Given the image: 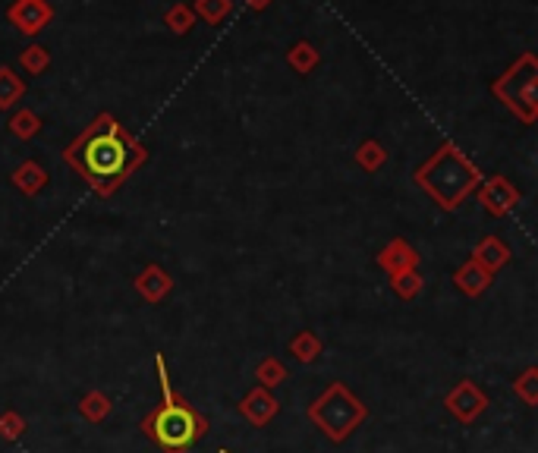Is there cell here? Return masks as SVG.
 <instances>
[{
	"mask_svg": "<svg viewBox=\"0 0 538 453\" xmlns=\"http://www.w3.org/2000/svg\"><path fill=\"white\" fill-rule=\"evenodd\" d=\"M132 287H136V293L142 296L145 302H161L173 289V277L167 274L161 264H148V268L136 277Z\"/></svg>",
	"mask_w": 538,
	"mask_h": 453,
	"instance_id": "cell-9",
	"label": "cell"
},
{
	"mask_svg": "<svg viewBox=\"0 0 538 453\" xmlns=\"http://www.w3.org/2000/svg\"><path fill=\"white\" fill-rule=\"evenodd\" d=\"M0 432H4V438H20V434H22V419L16 413L0 415Z\"/></svg>",
	"mask_w": 538,
	"mask_h": 453,
	"instance_id": "cell-27",
	"label": "cell"
},
{
	"mask_svg": "<svg viewBox=\"0 0 538 453\" xmlns=\"http://www.w3.org/2000/svg\"><path fill=\"white\" fill-rule=\"evenodd\" d=\"M318 60H322V54H318V47L312 45V41H296V45L287 51V63L293 66L299 76H309V72L318 66Z\"/></svg>",
	"mask_w": 538,
	"mask_h": 453,
	"instance_id": "cell-15",
	"label": "cell"
},
{
	"mask_svg": "<svg viewBox=\"0 0 538 453\" xmlns=\"http://www.w3.org/2000/svg\"><path fill=\"white\" fill-rule=\"evenodd\" d=\"M413 180L441 205V208L453 211L469 192H475V186L482 183V173L457 145L444 142L425 164L416 167Z\"/></svg>",
	"mask_w": 538,
	"mask_h": 453,
	"instance_id": "cell-3",
	"label": "cell"
},
{
	"mask_svg": "<svg viewBox=\"0 0 538 453\" xmlns=\"http://www.w3.org/2000/svg\"><path fill=\"white\" fill-rule=\"evenodd\" d=\"M309 419L328 434L331 440H347L356 432L362 419H366V407L349 394L347 384H331L322 397L309 407Z\"/></svg>",
	"mask_w": 538,
	"mask_h": 453,
	"instance_id": "cell-4",
	"label": "cell"
},
{
	"mask_svg": "<svg viewBox=\"0 0 538 453\" xmlns=\"http://www.w3.org/2000/svg\"><path fill=\"white\" fill-rule=\"evenodd\" d=\"M63 158L76 167V173H80L95 192L111 196V192H117L120 186L126 183L130 173H136L139 167L148 161V151H145L142 142H136V136H130V132L120 126L117 117L101 113V117L63 151Z\"/></svg>",
	"mask_w": 538,
	"mask_h": 453,
	"instance_id": "cell-1",
	"label": "cell"
},
{
	"mask_svg": "<svg viewBox=\"0 0 538 453\" xmlns=\"http://www.w3.org/2000/svg\"><path fill=\"white\" fill-rule=\"evenodd\" d=\"M447 409H450L453 415H457L459 422H473L475 415L482 413V409L488 407V397L482 394L479 388H475L473 382H463V384H457V388L447 394Z\"/></svg>",
	"mask_w": 538,
	"mask_h": 453,
	"instance_id": "cell-8",
	"label": "cell"
},
{
	"mask_svg": "<svg viewBox=\"0 0 538 453\" xmlns=\"http://www.w3.org/2000/svg\"><path fill=\"white\" fill-rule=\"evenodd\" d=\"M475 189H479L482 208H485L492 217L510 214V211L519 205V198H523V196H519V189H517V186H513L507 177H492L488 183H479V186H475Z\"/></svg>",
	"mask_w": 538,
	"mask_h": 453,
	"instance_id": "cell-7",
	"label": "cell"
},
{
	"mask_svg": "<svg viewBox=\"0 0 538 453\" xmlns=\"http://www.w3.org/2000/svg\"><path fill=\"white\" fill-rule=\"evenodd\" d=\"M473 262H479L482 268L488 271V274H494L498 268H504L507 262H510V249H507V243L504 239H498V237H488V239H482L479 246H475V252H473Z\"/></svg>",
	"mask_w": 538,
	"mask_h": 453,
	"instance_id": "cell-12",
	"label": "cell"
},
{
	"mask_svg": "<svg viewBox=\"0 0 538 453\" xmlns=\"http://www.w3.org/2000/svg\"><path fill=\"white\" fill-rule=\"evenodd\" d=\"M20 66L29 76H41V72L51 66V51H47L45 45H29L26 51L20 54Z\"/></svg>",
	"mask_w": 538,
	"mask_h": 453,
	"instance_id": "cell-19",
	"label": "cell"
},
{
	"mask_svg": "<svg viewBox=\"0 0 538 453\" xmlns=\"http://www.w3.org/2000/svg\"><path fill=\"white\" fill-rule=\"evenodd\" d=\"M535 368H529V372L523 374V382H517V394H523V400L529 403V407H535V400H538V394H535Z\"/></svg>",
	"mask_w": 538,
	"mask_h": 453,
	"instance_id": "cell-25",
	"label": "cell"
},
{
	"mask_svg": "<svg viewBox=\"0 0 538 453\" xmlns=\"http://www.w3.org/2000/svg\"><path fill=\"white\" fill-rule=\"evenodd\" d=\"M221 453H230V450H221Z\"/></svg>",
	"mask_w": 538,
	"mask_h": 453,
	"instance_id": "cell-29",
	"label": "cell"
},
{
	"mask_svg": "<svg viewBox=\"0 0 538 453\" xmlns=\"http://www.w3.org/2000/svg\"><path fill=\"white\" fill-rule=\"evenodd\" d=\"M240 409H243V415L252 422V425H268L277 413V400L265 388H256L252 394H246V400L240 403Z\"/></svg>",
	"mask_w": 538,
	"mask_h": 453,
	"instance_id": "cell-11",
	"label": "cell"
},
{
	"mask_svg": "<svg viewBox=\"0 0 538 453\" xmlns=\"http://www.w3.org/2000/svg\"><path fill=\"white\" fill-rule=\"evenodd\" d=\"M258 378H262V384H277V382H283V378H287V372L281 368V362L268 359V362H262V365H258Z\"/></svg>",
	"mask_w": 538,
	"mask_h": 453,
	"instance_id": "cell-26",
	"label": "cell"
},
{
	"mask_svg": "<svg viewBox=\"0 0 538 453\" xmlns=\"http://www.w3.org/2000/svg\"><path fill=\"white\" fill-rule=\"evenodd\" d=\"M155 368H158V384H161V407L145 415L142 432L151 444L161 447L164 453H186L208 434V419L173 394L167 362L161 353H155Z\"/></svg>",
	"mask_w": 538,
	"mask_h": 453,
	"instance_id": "cell-2",
	"label": "cell"
},
{
	"mask_svg": "<svg viewBox=\"0 0 538 453\" xmlns=\"http://www.w3.org/2000/svg\"><path fill=\"white\" fill-rule=\"evenodd\" d=\"M356 161H359L362 171L374 173L381 164H384V161H388V151L381 148V142H374V138H368V142H362V145H359V151H356Z\"/></svg>",
	"mask_w": 538,
	"mask_h": 453,
	"instance_id": "cell-20",
	"label": "cell"
},
{
	"mask_svg": "<svg viewBox=\"0 0 538 453\" xmlns=\"http://www.w3.org/2000/svg\"><path fill=\"white\" fill-rule=\"evenodd\" d=\"M453 283H457V287L463 289L467 296H479V293H485V289L492 287V274H488L479 262H467L463 268L457 271V274H453Z\"/></svg>",
	"mask_w": 538,
	"mask_h": 453,
	"instance_id": "cell-13",
	"label": "cell"
},
{
	"mask_svg": "<svg viewBox=\"0 0 538 453\" xmlns=\"http://www.w3.org/2000/svg\"><path fill=\"white\" fill-rule=\"evenodd\" d=\"M80 409H82V415H86V419L101 422L107 413H111V400H107L105 394H98V390H95V394L82 397V407Z\"/></svg>",
	"mask_w": 538,
	"mask_h": 453,
	"instance_id": "cell-23",
	"label": "cell"
},
{
	"mask_svg": "<svg viewBox=\"0 0 538 453\" xmlns=\"http://www.w3.org/2000/svg\"><path fill=\"white\" fill-rule=\"evenodd\" d=\"M164 26L171 29L173 35H189L192 26H196V13H192V7H186L183 0L180 4H173V7H167L164 13Z\"/></svg>",
	"mask_w": 538,
	"mask_h": 453,
	"instance_id": "cell-18",
	"label": "cell"
},
{
	"mask_svg": "<svg viewBox=\"0 0 538 453\" xmlns=\"http://www.w3.org/2000/svg\"><path fill=\"white\" fill-rule=\"evenodd\" d=\"M13 186L22 192V196H35V192H41L47 186V171L38 164V161H26V164H20L13 171Z\"/></svg>",
	"mask_w": 538,
	"mask_h": 453,
	"instance_id": "cell-14",
	"label": "cell"
},
{
	"mask_svg": "<svg viewBox=\"0 0 538 453\" xmlns=\"http://www.w3.org/2000/svg\"><path fill=\"white\" fill-rule=\"evenodd\" d=\"M391 283H394V289L403 296V299H416V296L422 293V287H425V283H422V277L416 274V271H403V274H394V277H391Z\"/></svg>",
	"mask_w": 538,
	"mask_h": 453,
	"instance_id": "cell-22",
	"label": "cell"
},
{
	"mask_svg": "<svg viewBox=\"0 0 538 453\" xmlns=\"http://www.w3.org/2000/svg\"><path fill=\"white\" fill-rule=\"evenodd\" d=\"M10 26H16V32L26 35V38H35L41 35L54 20V7L47 0H13L7 10Z\"/></svg>",
	"mask_w": 538,
	"mask_h": 453,
	"instance_id": "cell-6",
	"label": "cell"
},
{
	"mask_svg": "<svg viewBox=\"0 0 538 453\" xmlns=\"http://www.w3.org/2000/svg\"><path fill=\"white\" fill-rule=\"evenodd\" d=\"M41 130V117L35 111H16L13 120H10V132H13L16 138H32L38 136Z\"/></svg>",
	"mask_w": 538,
	"mask_h": 453,
	"instance_id": "cell-21",
	"label": "cell"
},
{
	"mask_svg": "<svg viewBox=\"0 0 538 453\" xmlns=\"http://www.w3.org/2000/svg\"><path fill=\"white\" fill-rule=\"evenodd\" d=\"M22 95H26V82L10 66H0V111H10L13 105H20Z\"/></svg>",
	"mask_w": 538,
	"mask_h": 453,
	"instance_id": "cell-16",
	"label": "cell"
},
{
	"mask_svg": "<svg viewBox=\"0 0 538 453\" xmlns=\"http://www.w3.org/2000/svg\"><path fill=\"white\" fill-rule=\"evenodd\" d=\"M378 264L388 271L391 277L403 274V271H416V264H419V252H416L407 239H394V243H388L384 249H381Z\"/></svg>",
	"mask_w": 538,
	"mask_h": 453,
	"instance_id": "cell-10",
	"label": "cell"
},
{
	"mask_svg": "<svg viewBox=\"0 0 538 453\" xmlns=\"http://www.w3.org/2000/svg\"><path fill=\"white\" fill-rule=\"evenodd\" d=\"M290 349H293L296 359H299V362H312L318 356V349H322V343H318L315 337L309 334V331H302V334L296 337L293 343H290Z\"/></svg>",
	"mask_w": 538,
	"mask_h": 453,
	"instance_id": "cell-24",
	"label": "cell"
},
{
	"mask_svg": "<svg viewBox=\"0 0 538 453\" xmlns=\"http://www.w3.org/2000/svg\"><path fill=\"white\" fill-rule=\"evenodd\" d=\"M230 10H233V0H196V4H192L196 20H205L208 26L223 22L230 16Z\"/></svg>",
	"mask_w": 538,
	"mask_h": 453,
	"instance_id": "cell-17",
	"label": "cell"
},
{
	"mask_svg": "<svg viewBox=\"0 0 538 453\" xmlns=\"http://www.w3.org/2000/svg\"><path fill=\"white\" fill-rule=\"evenodd\" d=\"M494 95L504 101L507 111L517 113L523 123H535L538 117V60L535 54H523L510 70L494 82Z\"/></svg>",
	"mask_w": 538,
	"mask_h": 453,
	"instance_id": "cell-5",
	"label": "cell"
},
{
	"mask_svg": "<svg viewBox=\"0 0 538 453\" xmlns=\"http://www.w3.org/2000/svg\"><path fill=\"white\" fill-rule=\"evenodd\" d=\"M246 4H249V7L256 10V13H262L265 7H271V0H246Z\"/></svg>",
	"mask_w": 538,
	"mask_h": 453,
	"instance_id": "cell-28",
	"label": "cell"
}]
</instances>
